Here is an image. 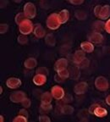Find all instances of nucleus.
I'll return each instance as SVG.
<instances>
[{
	"instance_id": "nucleus-1",
	"label": "nucleus",
	"mask_w": 110,
	"mask_h": 122,
	"mask_svg": "<svg viewBox=\"0 0 110 122\" xmlns=\"http://www.w3.org/2000/svg\"><path fill=\"white\" fill-rule=\"evenodd\" d=\"M46 25H47V27H48L51 30H57V29H59L60 27V25H62L60 20H59V14H51L48 17V19H47Z\"/></svg>"
},
{
	"instance_id": "nucleus-2",
	"label": "nucleus",
	"mask_w": 110,
	"mask_h": 122,
	"mask_svg": "<svg viewBox=\"0 0 110 122\" xmlns=\"http://www.w3.org/2000/svg\"><path fill=\"white\" fill-rule=\"evenodd\" d=\"M19 30L21 34L29 35L31 32H33V30H34V25H33V23L31 22V20H30V19L27 18L26 20H25L20 25Z\"/></svg>"
},
{
	"instance_id": "nucleus-3",
	"label": "nucleus",
	"mask_w": 110,
	"mask_h": 122,
	"mask_svg": "<svg viewBox=\"0 0 110 122\" xmlns=\"http://www.w3.org/2000/svg\"><path fill=\"white\" fill-rule=\"evenodd\" d=\"M24 13L28 19H33L36 15V6L32 3H26L24 6Z\"/></svg>"
},
{
	"instance_id": "nucleus-4",
	"label": "nucleus",
	"mask_w": 110,
	"mask_h": 122,
	"mask_svg": "<svg viewBox=\"0 0 110 122\" xmlns=\"http://www.w3.org/2000/svg\"><path fill=\"white\" fill-rule=\"evenodd\" d=\"M95 86L97 90L102 92H105L108 90V81L104 76H98L95 80Z\"/></svg>"
},
{
	"instance_id": "nucleus-5",
	"label": "nucleus",
	"mask_w": 110,
	"mask_h": 122,
	"mask_svg": "<svg viewBox=\"0 0 110 122\" xmlns=\"http://www.w3.org/2000/svg\"><path fill=\"white\" fill-rule=\"evenodd\" d=\"M26 97L25 93L22 91H16L14 92L13 93H11L10 97V101L13 103H21L24 99Z\"/></svg>"
},
{
	"instance_id": "nucleus-6",
	"label": "nucleus",
	"mask_w": 110,
	"mask_h": 122,
	"mask_svg": "<svg viewBox=\"0 0 110 122\" xmlns=\"http://www.w3.org/2000/svg\"><path fill=\"white\" fill-rule=\"evenodd\" d=\"M51 93L53 95V97L55 99H57V100H60V99L64 98V97L65 95V90L59 86H53L52 87Z\"/></svg>"
},
{
	"instance_id": "nucleus-7",
	"label": "nucleus",
	"mask_w": 110,
	"mask_h": 122,
	"mask_svg": "<svg viewBox=\"0 0 110 122\" xmlns=\"http://www.w3.org/2000/svg\"><path fill=\"white\" fill-rule=\"evenodd\" d=\"M88 89V84L85 81H81L77 83L74 87V92L78 95H82L85 93V92Z\"/></svg>"
},
{
	"instance_id": "nucleus-8",
	"label": "nucleus",
	"mask_w": 110,
	"mask_h": 122,
	"mask_svg": "<svg viewBox=\"0 0 110 122\" xmlns=\"http://www.w3.org/2000/svg\"><path fill=\"white\" fill-rule=\"evenodd\" d=\"M6 86L10 89H16L21 86V81L16 77H11L6 81Z\"/></svg>"
},
{
	"instance_id": "nucleus-9",
	"label": "nucleus",
	"mask_w": 110,
	"mask_h": 122,
	"mask_svg": "<svg viewBox=\"0 0 110 122\" xmlns=\"http://www.w3.org/2000/svg\"><path fill=\"white\" fill-rule=\"evenodd\" d=\"M89 42H92L95 44H99L103 41V36L98 31H95V32L91 33L88 37Z\"/></svg>"
},
{
	"instance_id": "nucleus-10",
	"label": "nucleus",
	"mask_w": 110,
	"mask_h": 122,
	"mask_svg": "<svg viewBox=\"0 0 110 122\" xmlns=\"http://www.w3.org/2000/svg\"><path fill=\"white\" fill-rule=\"evenodd\" d=\"M85 59V52L82 49L75 51V53H74V56H73V61H74V63L76 64V65H79Z\"/></svg>"
},
{
	"instance_id": "nucleus-11",
	"label": "nucleus",
	"mask_w": 110,
	"mask_h": 122,
	"mask_svg": "<svg viewBox=\"0 0 110 122\" xmlns=\"http://www.w3.org/2000/svg\"><path fill=\"white\" fill-rule=\"evenodd\" d=\"M68 66V61H67L66 59H64V58H61V59H58L56 61V63L54 65V69L55 71H59L61 70H64V69L67 68Z\"/></svg>"
},
{
	"instance_id": "nucleus-12",
	"label": "nucleus",
	"mask_w": 110,
	"mask_h": 122,
	"mask_svg": "<svg viewBox=\"0 0 110 122\" xmlns=\"http://www.w3.org/2000/svg\"><path fill=\"white\" fill-rule=\"evenodd\" d=\"M33 82L36 86H42L43 84L47 82V76L41 74H36V76L33 77Z\"/></svg>"
},
{
	"instance_id": "nucleus-13",
	"label": "nucleus",
	"mask_w": 110,
	"mask_h": 122,
	"mask_svg": "<svg viewBox=\"0 0 110 122\" xmlns=\"http://www.w3.org/2000/svg\"><path fill=\"white\" fill-rule=\"evenodd\" d=\"M33 33H34V35L37 38H42V37H44L46 35L45 30H44V28L42 27V25H40V24H37V25H35Z\"/></svg>"
},
{
	"instance_id": "nucleus-14",
	"label": "nucleus",
	"mask_w": 110,
	"mask_h": 122,
	"mask_svg": "<svg viewBox=\"0 0 110 122\" xmlns=\"http://www.w3.org/2000/svg\"><path fill=\"white\" fill-rule=\"evenodd\" d=\"M110 16V6L104 5L102 6V10L99 14V17L101 20H108Z\"/></svg>"
},
{
	"instance_id": "nucleus-15",
	"label": "nucleus",
	"mask_w": 110,
	"mask_h": 122,
	"mask_svg": "<svg viewBox=\"0 0 110 122\" xmlns=\"http://www.w3.org/2000/svg\"><path fill=\"white\" fill-rule=\"evenodd\" d=\"M80 48L85 53H92L94 51V46L91 42H83L80 44Z\"/></svg>"
},
{
	"instance_id": "nucleus-16",
	"label": "nucleus",
	"mask_w": 110,
	"mask_h": 122,
	"mask_svg": "<svg viewBox=\"0 0 110 122\" xmlns=\"http://www.w3.org/2000/svg\"><path fill=\"white\" fill-rule=\"evenodd\" d=\"M24 65L26 69L28 70H32V69L36 68V65H37V61L35 58H29L26 60L25 61Z\"/></svg>"
},
{
	"instance_id": "nucleus-17",
	"label": "nucleus",
	"mask_w": 110,
	"mask_h": 122,
	"mask_svg": "<svg viewBox=\"0 0 110 122\" xmlns=\"http://www.w3.org/2000/svg\"><path fill=\"white\" fill-rule=\"evenodd\" d=\"M59 18L61 24H65L70 18V12L67 10H63L59 13Z\"/></svg>"
},
{
	"instance_id": "nucleus-18",
	"label": "nucleus",
	"mask_w": 110,
	"mask_h": 122,
	"mask_svg": "<svg viewBox=\"0 0 110 122\" xmlns=\"http://www.w3.org/2000/svg\"><path fill=\"white\" fill-rule=\"evenodd\" d=\"M93 114H95L96 116L99 117V118H103V117H105L107 114H108V110H107L106 109H104V108H103V107H101L98 105V106L95 109V110H94Z\"/></svg>"
},
{
	"instance_id": "nucleus-19",
	"label": "nucleus",
	"mask_w": 110,
	"mask_h": 122,
	"mask_svg": "<svg viewBox=\"0 0 110 122\" xmlns=\"http://www.w3.org/2000/svg\"><path fill=\"white\" fill-rule=\"evenodd\" d=\"M70 71V77L73 80H77L80 77V68L79 67H71L69 70Z\"/></svg>"
},
{
	"instance_id": "nucleus-20",
	"label": "nucleus",
	"mask_w": 110,
	"mask_h": 122,
	"mask_svg": "<svg viewBox=\"0 0 110 122\" xmlns=\"http://www.w3.org/2000/svg\"><path fill=\"white\" fill-rule=\"evenodd\" d=\"M53 95H52L51 92H46L41 97V101L42 103H51L52 102V98H53Z\"/></svg>"
},
{
	"instance_id": "nucleus-21",
	"label": "nucleus",
	"mask_w": 110,
	"mask_h": 122,
	"mask_svg": "<svg viewBox=\"0 0 110 122\" xmlns=\"http://www.w3.org/2000/svg\"><path fill=\"white\" fill-rule=\"evenodd\" d=\"M45 42L48 44V46H54L56 43V40H55V37L53 34H47L45 36Z\"/></svg>"
},
{
	"instance_id": "nucleus-22",
	"label": "nucleus",
	"mask_w": 110,
	"mask_h": 122,
	"mask_svg": "<svg viewBox=\"0 0 110 122\" xmlns=\"http://www.w3.org/2000/svg\"><path fill=\"white\" fill-rule=\"evenodd\" d=\"M27 17L25 16V13H19L16 15V16H15V23L17 24V25H20L21 23L23 22V21L25 20H26Z\"/></svg>"
},
{
	"instance_id": "nucleus-23",
	"label": "nucleus",
	"mask_w": 110,
	"mask_h": 122,
	"mask_svg": "<svg viewBox=\"0 0 110 122\" xmlns=\"http://www.w3.org/2000/svg\"><path fill=\"white\" fill-rule=\"evenodd\" d=\"M93 27H94V29H95L97 31L99 32L101 30H105V23L101 20L96 21V22L93 24Z\"/></svg>"
},
{
	"instance_id": "nucleus-24",
	"label": "nucleus",
	"mask_w": 110,
	"mask_h": 122,
	"mask_svg": "<svg viewBox=\"0 0 110 122\" xmlns=\"http://www.w3.org/2000/svg\"><path fill=\"white\" fill-rule=\"evenodd\" d=\"M74 108L72 106H70V105H65V106L63 107L62 109H61V112L63 113L64 114H72L74 113Z\"/></svg>"
},
{
	"instance_id": "nucleus-25",
	"label": "nucleus",
	"mask_w": 110,
	"mask_h": 122,
	"mask_svg": "<svg viewBox=\"0 0 110 122\" xmlns=\"http://www.w3.org/2000/svg\"><path fill=\"white\" fill-rule=\"evenodd\" d=\"M75 17L77 18L78 20H85L86 18V14H85V11L83 10H76L75 12Z\"/></svg>"
},
{
	"instance_id": "nucleus-26",
	"label": "nucleus",
	"mask_w": 110,
	"mask_h": 122,
	"mask_svg": "<svg viewBox=\"0 0 110 122\" xmlns=\"http://www.w3.org/2000/svg\"><path fill=\"white\" fill-rule=\"evenodd\" d=\"M58 74H59L63 79H65V80L70 77V71H69V70H67L66 68L58 71Z\"/></svg>"
},
{
	"instance_id": "nucleus-27",
	"label": "nucleus",
	"mask_w": 110,
	"mask_h": 122,
	"mask_svg": "<svg viewBox=\"0 0 110 122\" xmlns=\"http://www.w3.org/2000/svg\"><path fill=\"white\" fill-rule=\"evenodd\" d=\"M17 41H18V42L20 44H25V43H27V42H28V38L26 37V35L21 34L18 36Z\"/></svg>"
},
{
	"instance_id": "nucleus-28",
	"label": "nucleus",
	"mask_w": 110,
	"mask_h": 122,
	"mask_svg": "<svg viewBox=\"0 0 110 122\" xmlns=\"http://www.w3.org/2000/svg\"><path fill=\"white\" fill-rule=\"evenodd\" d=\"M36 74H41V75H44V76H48V70L46 67H40L38 68L36 71Z\"/></svg>"
},
{
	"instance_id": "nucleus-29",
	"label": "nucleus",
	"mask_w": 110,
	"mask_h": 122,
	"mask_svg": "<svg viewBox=\"0 0 110 122\" xmlns=\"http://www.w3.org/2000/svg\"><path fill=\"white\" fill-rule=\"evenodd\" d=\"M14 122H27V118L25 116H23V115H17V116L14 118L13 120Z\"/></svg>"
},
{
	"instance_id": "nucleus-30",
	"label": "nucleus",
	"mask_w": 110,
	"mask_h": 122,
	"mask_svg": "<svg viewBox=\"0 0 110 122\" xmlns=\"http://www.w3.org/2000/svg\"><path fill=\"white\" fill-rule=\"evenodd\" d=\"M89 63H90L89 59H87L85 58V59H83V60L78 65V67H79V68H87V67L89 66Z\"/></svg>"
},
{
	"instance_id": "nucleus-31",
	"label": "nucleus",
	"mask_w": 110,
	"mask_h": 122,
	"mask_svg": "<svg viewBox=\"0 0 110 122\" xmlns=\"http://www.w3.org/2000/svg\"><path fill=\"white\" fill-rule=\"evenodd\" d=\"M41 108H42L43 110L45 111H49L53 109V106H52L51 103H41Z\"/></svg>"
},
{
	"instance_id": "nucleus-32",
	"label": "nucleus",
	"mask_w": 110,
	"mask_h": 122,
	"mask_svg": "<svg viewBox=\"0 0 110 122\" xmlns=\"http://www.w3.org/2000/svg\"><path fill=\"white\" fill-rule=\"evenodd\" d=\"M8 29H9V25H8L7 24L2 23V24L0 25V33H1V34H4V33L7 32Z\"/></svg>"
},
{
	"instance_id": "nucleus-33",
	"label": "nucleus",
	"mask_w": 110,
	"mask_h": 122,
	"mask_svg": "<svg viewBox=\"0 0 110 122\" xmlns=\"http://www.w3.org/2000/svg\"><path fill=\"white\" fill-rule=\"evenodd\" d=\"M21 104L23 105L24 108H29V107L30 106V104H31V102H30V100L29 98L25 97V98L21 102Z\"/></svg>"
},
{
	"instance_id": "nucleus-34",
	"label": "nucleus",
	"mask_w": 110,
	"mask_h": 122,
	"mask_svg": "<svg viewBox=\"0 0 110 122\" xmlns=\"http://www.w3.org/2000/svg\"><path fill=\"white\" fill-rule=\"evenodd\" d=\"M38 120H39L40 122H50L51 121V119H50L48 116H47V115H41Z\"/></svg>"
},
{
	"instance_id": "nucleus-35",
	"label": "nucleus",
	"mask_w": 110,
	"mask_h": 122,
	"mask_svg": "<svg viewBox=\"0 0 110 122\" xmlns=\"http://www.w3.org/2000/svg\"><path fill=\"white\" fill-rule=\"evenodd\" d=\"M101 10H102V6L101 5L96 6L95 9H94V14H95V15L97 17H99V14L101 12Z\"/></svg>"
},
{
	"instance_id": "nucleus-36",
	"label": "nucleus",
	"mask_w": 110,
	"mask_h": 122,
	"mask_svg": "<svg viewBox=\"0 0 110 122\" xmlns=\"http://www.w3.org/2000/svg\"><path fill=\"white\" fill-rule=\"evenodd\" d=\"M105 30H106V32L110 34V19L108 20L105 23Z\"/></svg>"
},
{
	"instance_id": "nucleus-37",
	"label": "nucleus",
	"mask_w": 110,
	"mask_h": 122,
	"mask_svg": "<svg viewBox=\"0 0 110 122\" xmlns=\"http://www.w3.org/2000/svg\"><path fill=\"white\" fill-rule=\"evenodd\" d=\"M84 0H70V4H74V5H80V4H83Z\"/></svg>"
},
{
	"instance_id": "nucleus-38",
	"label": "nucleus",
	"mask_w": 110,
	"mask_h": 122,
	"mask_svg": "<svg viewBox=\"0 0 110 122\" xmlns=\"http://www.w3.org/2000/svg\"><path fill=\"white\" fill-rule=\"evenodd\" d=\"M99 104H97V103H93L92 105H91L89 108V113L90 114H93L94 113V110H95V109L97 108V106H98Z\"/></svg>"
},
{
	"instance_id": "nucleus-39",
	"label": "nucleus",
	"mask_w": 110,
	"mask_h": 122,
	"mask_svg": "<svg viewBox=\"0 0 110 122\" xmlns=\"http://www.w3.org/2000/svg\"><path fill=\"white\" fill-rule=\"evenodd\" d=\"M19 114H20V115H23V116H25L26 118H28V116H29L28 112H27V111L25 110V109H20V112H19Z\"/></svg>"
},
{
	"instance_id": "nucleus-40",
	"label": "nucleus",
	"mask_w": 110,
	"mask_h": 122,
	"mask_svg": "<svg viewBox=\"0 0 110 122\" xmlns=\"http://www.w3.org/2000/svg\"><path fill=\"white\" fill-rule=\"evenodd\" d=\"M54 80L56 81L57 82H63L65 79H63L62 77H61V76H59V74H58V75H56V76H54Z\"/></svg>"
},
{
	"instance_id": "nucleus-41",
	"label": "nucleus",
	"mask_w": 110,
	"mask_h": 122,
	"mask_svg": "<svg viewBox=\"0 0 110 122\" xmlns=\"http://www.w3.org/2000/svg\"><path fill=\"white\" fill-rule=\"evenodd\" d=\"M106 103L110 106V95H108V97H106Z\"/></svg>"
},
{
	"instance_id": "nucleus-42",
	"label": "nucleus",
	"mask_w": 110,
	"mask_h": 122,
	"mask_svg": "<svg viewBox=\"0 0 110 122\" xmlns=\"http://www.w3.org/2000/svg\"><path fill=\"white\" fill-rule=\"evenodd\" d=\"M22 0H14V2H15V3H20Z\"/></svg>"
},
{
	"instance_id": "nucleus-43",
	"label": "nucleus",
	"mask_w": 110,
	"mask_h": 122,
	"mask_svg": "<svg viewBox=\"0 0 110 122\" xmlns=\"http://www.w3.org/2000/svg\"><path fill=\"white\" fill-rule=\"evenodd\" d=\"M2 92H3V87L0 86V93H2Z\"/></svg>"
},
{
	"instance_id": "nucleus-44",
	"label": "nucleus",
	"mask_w": 110,
	"mask_h": 122,
	"mask_svg": "<svg viewBox=\"0 0 110 122\" xmlns=\"http://www.w3.org/2000/svg\"><path fill=\"white\" fill-rule=\"evenodd\" d=\"M3 121H4V116L1 115V122H3Z\"/></svg>"
},
{
	"instance_id": "nucleus-45",
	"label": "nucleus",
	"mask_w": 110,
	"mask_h": 122,
	"mask_svg": "<svg viewBox=\"0 0 110 122\" xmlns=\"http://www.w3.org/2000/svg\"><path fill=\"white\" fill-rule=\"evenodd\" d=\"M67 1H70V0H67Z\"/></svg>"
}]
</instances>
